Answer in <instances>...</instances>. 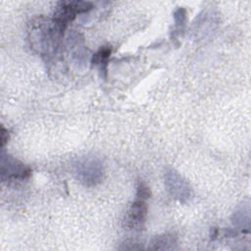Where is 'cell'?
<instances>
[{
    "label": "cell",
    "instance_id": "cell-9",
    "mask_svg": "<svg viewBox=\"0 0 251 251\" xmlns=\"http://www.w3.org/2000/svg\"><path fill=\"white\" fill-rule=\"evenodd\" d=\"M112 53L111 46H102L100 49L92 56V64L97 66L101 71L106 72L107 71V65L108 60L110 58V55Z\"/></svg>",
    "mask_w": 251,
    "mask_h": 251
},
{
    "label": "cell",
    "instance_id": "cell-11",
    "mask_svg": "<svg viewBox=\"0 0 251 251\" xmlns=\"http://www.w3.org/2000/svg\"><path fill=\"white\" fill-rule=\"evenodd\" d=\"M151 196V190L145 182H139L136 187V198L146 200Z\"/></svg>",
    "mask_w": 251,
    "mask_h": 251
},
{
    "label": "cell",
    "instance_id": "cell-7",
    "mask_svg": "<svg viewBox=\"0 0 251 251\" xmlns=\"http://www.w3.org/2000/svg\"><path fill=\"white\" fill-rule=\"evenodd\" d=\"M232 224L236 228L244 231L249 232L250 229V207L249 202L241 204L236 211L233 213L231 218Z\"/></svg>",
    "mask_w": 251,
    "mask_h": 251
},
{
    "label": "cell",
    "instance_id": "cell-1",
    "mask_svg": "<svg viewBox=\"0 0 251 251\" xmlns=\"http://www.w3.org/2000/svg\"><path fill=\"white\" fill-rule=\"evenodd\" d=\"M64 30L53 20L38 18L30 24V42L33 48H36L45 56H51L58 47Z\"/></svg>",
    "mask_w": 251,
    "mask_h": 251
},
{
    "label": "cell",
    "instance_id": "cell-12",
    "mask_svg": "<svg viewBox=\"0 0 251 251\" xmlns=\"http://www.w3.org/2000/svg\"><path fill=\"white\" fill-rule=\"evenodd\" d=\"M9 139V132L8 130L5 129V127L2 126H1V143H2V146H4L6 144V142L8 141Z\"/></svg>",
    "mask_w": 251,
    "mask_h": 251
},
{
    "label": "cell",
    "instance_id": "cell-8",
    "mask_svg": "<svg viewBox=\"0 0 251 251\" xmlns=\"http://www.w3.org/2000/svg\"><path fill=\"white\" fill-rule=\"evenodd\" d=\"M177 238L175 234L164 233L156 235L150 242L148 249L151 250H173L176 247Z\"/></svg>",
    "mask_w": 251,
    "mask_h": 251
},
{
    "label": "cell",
    "instance_id": "cell-6",
    "mask_svg": "<svg viewBox=\"0 0 251 251\" xmlns=\"http://www.w3.org/2000/svg\"><path fill=\"white\" fill-rule=\"evenodd\" d=\"M147 205L145 200L136 198L126 211L123 224L125 228L130 230H140L146 221Z\"/></svg>",
    "mask_w": 251,
    "mask_h": 251
},
{
    "label": "cell",
    "instance_id": "cell-4",
    "mask_svg": "<svg viewBox=\"0 0 251 251\" xmlns=\"http://www.w3.org/2000/svg\"><path fill=\"white\" fill-rule=\"evenodd\" d=\"M165 185L173 198L180 203H187L192 198V189L189 183L181 175H179L175 169L169 168L166 170Z\"/></svg>",
    "mask_w": 251,
    "mask_h": 251
},
{
    "label": "cell",
    "instance_id": "cell-10",
    "mask_svg": "<svg viewBox=\"0 0 251 251\" xmlns=\"http://www.w3.org/2000/svg\"><path fill=\"white\" fill-rule=\"evenodd\" d=\"M175 22H176V27L178 31L182 30L186 19V11L184 8L179 7L176 12H175Z\"/></svg>",
    "mask_w": 251,
    "mask_h": 251
},
{
    "label": "cell",
    "instance_id": "cell-3",
    "mask_svg": "<svg viewBox=\"0 0 251 251\" xmlns=\"http://www.w3.org/2000/svg\"><path fill=\"white\" fill-rule=\"evenodd\" d=\"M93 8L91 2L86 1H60L53 15V22L62 28H66L67 25L70 24L75 18L76 14H82L90 11Z\"/></svg>",
    "mask_w": 251,
    "mask_h": 251
},
{
    "label": "cell",
    "instance_id": "cell-2",
    "mask_svg": "<svg viewBox=\"0 0 251 251\" xmlns=\"http://www.w3.org/2000/svg\"><path fill=\"white\" fill-rule=\"evenodd\" d=\"M74 174L83 185L95 186L103 179L104 166L97 157L85 156L75 164Z\"/></svg>",
    "mask_w": 251,
    "mask_h": 251
},
{
    "label": "cell",
    "instance_id": "cell-5",
    "mask_svg": "<svg viewBox=\"0 0 251 251\" xmlns=\"http://www.w3.org/2000/svg\"><path fill=\"white\" fill-rule=\"evenodd\" d=\"M30 169L11 155L2 153L1 179L3 181H22L29 177Z\"/></svg>",
    "mask_w": 251,
    "mask_h": 251
}]
</instances>
